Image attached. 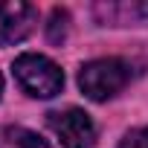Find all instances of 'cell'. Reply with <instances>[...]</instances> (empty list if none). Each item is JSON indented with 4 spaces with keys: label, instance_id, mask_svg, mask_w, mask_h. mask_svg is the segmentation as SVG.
I'll return each mask as SVG.
<instances>
[{
    "label": "cell",
    "instance_id": "5b68a950",
    "mask_svg": "<svg viewBox=\"0 0 148 148\" xmlns=\"http://www.w3.org/2000/svg\"><path fill=\"white\" fill-rule=\"evenodd\" d=\"M6 136H9L18 148H49L47 139H41L35 131H26V128H6Z\"/></svg>",
    "mask_w": 148,
    "mask_h": 148
},
{
    "label": "cell",
    "instance_id": "52a82bcc",
    "mask_svg": "<svg viewBox=\"0 0 148 148\" xmlns=\"http://www.w3.org/2000/svg\"><path fill=\"white\" fill-rule=\"evenodd\" d=\"M119 148H148V128L131 131V134L119 142Z\"/></svg>",
    "mask_w": 148,
    "mask_h": 148
},
{
    "label": "cell",
    "instance_id": "277c9868",
    "mask_svg": "<svg viewBox=\"0 0 148 148\" xmlns=\"http://www.w3.org/2000/svg\"><path fill=\"white\" fill-rule=\"evenodd\" d=\"M38 12L23 0H0V44H15L32 32Z\"/></svg>",
    "mask_w": 148,
    "mask_h": 148
},
{
    "label": "cell",
    "instance_id": "ba28073f",
    "mask_svg": "<svg viewBox=\"0 0 148 148\" xmlns=\"http://www.w3.org/2000/svg\"><path fill=\"white\" fill-rule=\"evenodd\" d=\"M0 93H3V76H0Z\"/></svg>",
    "mask_w": 148,
    "mask_h": 148
},
{
    "label": "cell",
    "instance_id": "7a4b0ae2",
    "mask_svg": "<svg viewBox=\"0 0 148 148\" xmlns=\"http://www.w3.org/2000/svg\"><path fill=\"white\" fill-rule=\"evenodd\" d=\"M128 82H131V67L122 58H96L84 64L79 73V84L93 102H105L116 96L119 90H125Z\"/></svg>",
    "mask_w": 148,
    "mask_h": 148
},
{
    "label": "cell",
    "instance_id": "3957f363",
    "mask_svg": "<svg viewBox=\"0 0 148 148\" xmlns=\"http://www.w3.org/2000/svg\"><path fill=\"white\" fill-rule=\"evenodd\" d=\"M47 122L55 131V136L64 142V148H93L96 145V125L79 108L55 110L47 116Z\"/></svg>",
    "mask_w": 148,
    "mask_h": 148
},
{
    "label": "cell",
    "instance_id": "6da1fadb",
    "mask_svg": "<svg viewBox=\"0 0 148 148\" xmlns=\"http://www.w3.org/2000/svg\"><path fill=\"white\" fill-rule=\"evenodd\" d=\"M15 79L29 96H38V99H52L64 87L61 67L38 52H23L15 58Z\"/></svg>",
    "mask_w": 148,
    "mask_h": 148
},
{
    "label": "cell",
    "instance_id": "8992f818",
    "mask_svg": "<svg viewBox=\"0 0 148 148\" xmlns=\"http://www.w3.org/2000/svg\"><path fill=\"white\" fill-rule=\"evenodd\" d=\"M67 23H70V15H67L64 9H52V15H49V41H52V44L64 41Z\"/></svg>",
    "mask_w": 148,
    "mask_h": 148
}]
</instances>
